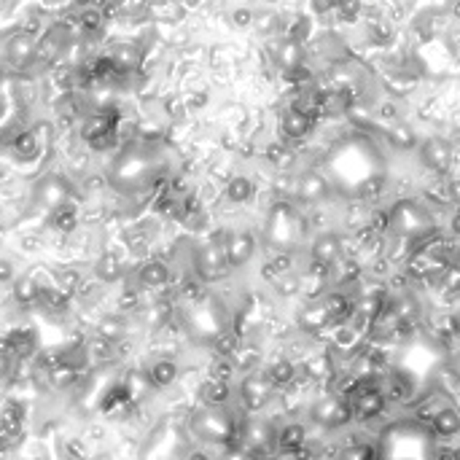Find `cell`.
<instances>
[{"instance_id": "6da1fadb", "label": "cell", "mask_w": 460, "mask_h": 460, "mask_svg": "<svg viewBox=\"0 0 460 460\" xmlns=\"http://www.w3.org/2000/svg\"><path fill=\"white\" fill-rule=\"evenodd\" d=\"M191 426L205 442H231L237 439V431H240L234 417H229L224 407H208V412H199Z\"/></svg>"}, {"instance_id": "7a4b0ae2", "label": "cell", "mask_w": 460, "mask_h": 460, "mask_svg": "<svg viewBox=\"0 0 460 460\" xmlns=\"http://www.w3.org/2000/svg\"><path fill=\"white\" fill-rule=\"evenodd\" d=\"M310 417H313V423H318V426L337 431V428H345L353 420V407H350V401L342 398V395H326V398H320L313 410H310Z\"/></svg>"}, {"instance_id": "3957f363", "label": "cell", "mask_w": 460, "mask_h": 460, "mask_svg": "<svg viewBox=\"0 0 460 460\" xmlns=\"http://www.w3.org/2000/svg\"><path fill=\"white\" fill-rule=\"evenodd\" d=\"M229 264H226V253H224V243H205L197 248V272L199 278L213 280L226 275Z\"/></svg>"}, {"instance_id": "277c9868", "label": "cell", "mask_w": 460, "mask_h": 460, "mask_svg": "<svg viewBox=\"0 0 460 460\" xmlns=\"http://www.w3.org/2000/svg\"><path fill=\"white\" fill-rule=\"evenodd\" d=\"M269 391H272V382L266 379V374H248L243 379V385H240V401H243V407L248 412H259L266 407V401H269Z\"/></svg>"}, {"instance_id": "5b68a950", "label": "cell", "mask_w": 460, "mask_h": 460, "mask_svg": "<svg viewBox=\"0 0 460 460\" xmlns=\"http://www.w3.org/2000/svg\"><path fill=\"white\" fill-rule=\"evenodd\" d=\"M253 250H256V237L250 231H234L229 240L224 243V253H226L229 269H240L243 264L250 262Z\"/></svg>"}, {"instance_id": "8992f818", "label": "cell", "mask_w": 460, "mask_h": 460, "mask_svg": "<svg viewBox=\"0 0 460 460\" xmlns=\"http://www.w3.org/2000/svg\"><path fill=\"white\" fill-rule=\"evenodd\" d=\"M313 124H315L313 116L299 111V108H288V111L283 114V132H285L288 140H302V137H307L310 130H313Z\"/></svg>"}, {"instance_id": "52a82bcc", "label": "cell", "mask_w": 460, "mask_h": 460, "mask_svg": "<svg viewBox=\"0 0 460 460\" xmlns=\"http://www.w3.org/2000/svg\"><path fill=\"white\" fill-rule=\"evenodd\" d=\"M326 310H329V318L331 323H345L353 318L356 313V302H353V296H347L345 291H331L326 294Z\"/></svg>"}, {"instance_id": "ba28073f", "label": "cell", "mask_w": 460, "mask_h": 460, "mask_svg": "<svg viewBox=\"0 0 460 460\" xmlns=\"http://www.w3.org/2000/svg\"><path fill=\"white\" fill-rule=\"evenodd\" d=\"M420 156H423V162L428 167H433V170L442 172L444 167L449 165V159H452V148L442 137H431L426 146H423V151H420Z\"/></svg>"}, {"instance_id": "9c48e42d", "label": "cell", "mask_w": 460, "mask_h": 460, "mask_svg": "<svg viewBox=\"0 0 460 460\" xmlns=\"http://www.w3.org/2000/svg\"><path fill=\"white\" fill-rule=\"evenodd\" d=\"M146 379L151 388H167V385H172L178 379V366H175V361L159 358V361H154L148 366Z\"/></svg>"}, {"instance_id": "30bf717a", "label": "cell", "mask_w": 460, "mask_h": 460, "mask_svg": "<svg viewBox=\"0 0 460 460\" xmlns=\"http://www.w3.org/2000/svg\"><path fill=\"white\" fill-rule=\"evenodd\" d=\"M304 442H307V428L299 426V423H288L275 433V444L283 452H299V447Z\"/></svg>"}, {"instance_id": "8fae6325", "label": "cell", "mask_w": 460, "mask_h": 460, "mask_svg": "<svg viewBox=\"0 0 460 460\" xmlns=\"http://www.w3.org/2000/svg\"><path fill=\"white\" fill-rule=\"evenodd\" d=\"M339 253H342V245H339V237L337 234H323V237H318L313 245V259L318 262H326V264H334L339 262Z\"/></svg>"}, {"instance_id": "7c38bea8", "label": "cell", "mask_w": 460, "mask_h": 460, "mask_svg": "<svg viewBox=\"0 0 460 460\" xmlns=\"http://www.w3.org/2000/svg\"><path fill=\"white\" fill-rule=\"evenodd\" d=\"M231 398V388L226 379H210L202 385V401L208 407H226Z\"/></svg>"}, {"instance_id": "4fadbf2b", "label": "cell", "mask_w": 460, "mask_h": 460, "mask_svg": "<svg viewBox=\"0 0 460 460\" xmlns=\"http://www.w3.org/2000/svg\"><path fill=\"white\" fill-rule=\"evenodd\" d=\"M326 194H329V183L323 181L320 175H315V172H307L299 181V197L304 202H320V199H326Z\"/></svg>"}, {"instance_id": "5bb4252c", "label": "cell", "mask_w": 460, "mask_h": 460, "mask_svg": "<svg viewBox=\"0 0 460 460\" xmlns=\"http://www.w3.org/2000/svg\"><path fill=\"white\" fill-rule=\"evenodd\" d=\"M433 431L444 436V439H452V436H458L460 431V417L458 412L452 410V407H447V410H439L433 414Z\"/></svg>"}, {"instance_id": "9a60e30c", "label": "cell", "mask_w": 460, "mask_h": 460, "mask_svg": "<svg viewBox=\"0 0 460 460\" xmlns=\"http://www.w3.org/2000/svg\"><path fill=\"white\" fill-rule=\"evenodd\" d=\"M326 326H331V318H329L326 304H313V307H307V310L302 313V329L304 331L318 334V331H323Z\"/></svg>"}, {"instance_id": "2e32d148", "label": "cell", "mask_w": 460, "mask_h": 460, "mask_svg": "<svg viewBox=\"0 0 460 460\" xmlns=\"http://www.w3.org/2000/svg\"><path fill=\"white\" fill-rule=\"evenodd\" d=\"M170 280V266L162 262H148L140 266V283L148 288H159Z\"/></svg>"}, {"instance_id": "e0dca14e", "label": "cell", "mask_w": 460, "mask_h": 460, "mask_svg": "<svg viewBox=\"0 0 460 460\" xmlns=\"http://www.w3.org/2000/svg\"><path fill=\"white\" fill-rule=\"evenodd\" d=\"M253 191H256V186L248 175H234L229 186H226V199L234 202V205H245L248 199L253 197Z\"/></svg>"}, {"instance_id": "ac0fdd59", "label": "cell", "mask_w": 460, "mask_h": 460, "mask_svg": "<svg viewBox=\"0 0 460 460\" xmlns=\"http://www.w3.org/2000/svg\"><path fill=\"white\" fill-rule=\"evenodd\" d=\"M266 379L272 382V385H278V388H283V385H291L296 379V366L291 361H278L269 366V372H266Z\"/></svg>"}, {"instance_id": "d6986e66", "label": "cell", "mask_w": 460, "mask_h": 460, "mask_svg": "<svg viewBox=\"0 0 460 460\" xmlns=\"http://www.w3.org/2000/svg\"><path fill=\"white\" fill-rule=\"evenodd\" d=\"M382 393H385V401H404L410 395V382L401 377V374H391L385 385H379Z\"/></svg>"}, {"instance_id": "ffe728a7", "label": "cell", "mask_w": 460, "mask_h": 460, "mask_svg": "<svg viewBox=\"0 0 460 460\" xmlns=\"http://www.w3.org/2000/svg\"><path fill=\"white\" fill-rule=\"evenodd\" d=\"M213 347L218 356H234V350L240 347V337L231 334V331H224V334H218L213 339Z\"/></svg>"}, {"instance_id": "44dd1931", "label": "cell", "mask_w": 460, "mask_h": 460, "mask_svg": "<svg viewBox=\"0 0 460 460\" xmlns=\"http://www.w3.org/2000/svg\"><path fill=\"white\" fill-rule=\"evenodd\" d=\"M391 143H393L395 148H414V143H417V137H414V132L410 130V127H404V124H395L393 130H391Z\"/></svg>"}, {"instance_id": "7402d4cb", "label": "cell", "mask_w": 460, "mask_h": 460, "mask_svg": "<svg viewBox=\"0 0 460 460\" xmlns=\"http://www.w3.org/2000/svg\"><path fill=\"white\" fill-rule=\"evenodd\" d=\"M266 159L275 167H285L291 162V151L283 146V143H272V146L266 148Z\"/></svg>"}, {"instance_id": "603a6c76", "label": "cell", "mask_w": 460, "mask_h": 460, "mask_svg": "<svg viewBox=\"0 0 460 460\" xmlns=\"http://www.w3.org/2000/svg\"><path fill=\"white\" fill-rule=\"evenodd\" d=\"M100 334H102L105 339L114 342V339H119V337L124 334V320H121V318H108V320L100 326Z\"/></svg>"}, {"instance_id": "cb8c5ba5", "label": "cell", "mask_w": 460, "mask_h": 460, "mask_svg": "<svg viewBox=\"0 0 460 460\" xmlns=\"http://www.w3.org/2000/svg\"><path fill=\"white\" fill-rule=\"evenodd\" d=\"M391 38H393V30L388 22H372V41L374 43L385 46V43H391Z\"/></svg>"}, {"instance_id": "d4e9b609", "label": "cell", "mask_w": 460, "mask_h": 460, "mask_svg": "<svg viewBox=\"0 0 460 460\" xmlns=\"http://www.w3.org/2000/svg\"><path fill=\"white\" fill-rule=\"evenodd\" d=\"M337 8H339L342 19L350 22V19H356L363 11V0H339V3H337Z\"/></svg>"}, {"instance_id": "484cf974", "label": "cell", "mask_w": 460, "mask_h": 460, "mask_svg": "<svg viewBox=\"0 0 460 460\" xmlns=\"http://www.w3.org/2000/svg\"><path fill=\"white\" fill-rule=\"evenodd\" d=\"M100 275L105 280H114L116 275H119V259H114V256L102 259V264H100Z\"/></svg>"}, {"instance_id": "4316f807", "label": "cell", "mask_w": 460, "mask_h": 460, "mask_svg": "<svg viewBox=\"0 0 460 460\" xmlns=\"http://www.w3.org/2000/svg\"><path fill=\"white\" fill-rule=\"evenodd\" d=\"M234 22L240 25V27H245L253 22V14H250V8H237V14H234Z\"/></svg>"}, {"instance_id": "83f0119b", "label": "cell", "mask_w": 460, "mask_h": 460, "mask_svg": "<svg viewBox=\"0 0 460 460\" xmlns=\"http://www.w3.org/2000/svg\"><path fill=\"white\" fill-rule=\"evenodd\" d=\"M79 6H89V3H95V0H76Z\"/></svg>"}]
</instances>
